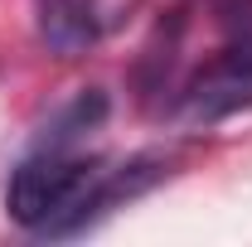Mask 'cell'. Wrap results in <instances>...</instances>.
I'll return each instance as SVG.
<instances>
[{
	"instance_id": "1",
	"label": "cell",
	"mask_w": 252,
	"mask_h": 247,
	"mask_svg": "<svg viewBox=\"0 0 252 247\" xmlns=\"http://www.w3.org/2000/svg\"><path fill=\"white\" fill-rule=\"evenodd\" d=\"M107 165L93 155L49 151L39 146L10 170L5 185V218L25 233L44 238H73L97 223V194H102Z\"/></svg>"
},
{
	"instance_id": "4",
	"label": "cell",
	"mask_w": 252,
	"mask_h": 247,
	"mask_svg": "<svg viewBox=\"0 0 252 247\" xmlns=\"http://www.w3.org/2000/svg\"><path fill=\"white\" fill-rule=\"evenodd\" d=\"M102 117H107V97L97 93V88H88L83 97H73L68 107H63L54 122L44 126V136H39V146H49V151H68L83 131H93V126H102Z\"/></svg>"
},
{
	"instance_id": "2",
	"label": "cell",
	"mask_w": 252,
	"mask_h": 247,
	"mask_svg": "<svg viewBox=\"0 0 252 247\" xmlns=\"http://www.w3.org/2000/svg\"><path fill=\"white\" fill-rule=\"evenodd\" d=\"M248 107H252V44H233V49L214 54L209 63H199L185 78L180 102H175V112L189 126L228 122Z\"/></svg>"
},
{
	"instance_id": "3",
	"label": "cell",
	"mask_w": 252,
	"mask_h": 247,
	"mask_svg": "<svg viewBox=\"0 0 252 247\" xmlns=\"http://www.w3.org/2000/svg\"><path fill=\"white\" fill-rule=\"evenodd\" d=\"M34 25L49 54L73 59L97 39V0H34Z\"/></svg>"
}]
</instances>
